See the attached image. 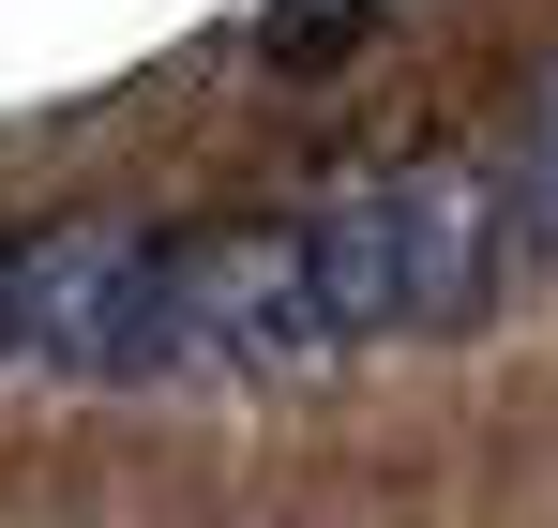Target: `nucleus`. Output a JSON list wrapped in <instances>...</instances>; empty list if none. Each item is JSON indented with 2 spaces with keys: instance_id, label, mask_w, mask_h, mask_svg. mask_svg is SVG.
I'll return each mask as SVG.
<instances>
[{
  "instance_id": "1",
  "label": "nucleus",
  "mask_w": 558,
  "mask_h": 528,
  "mask_svg": "<svg viewBox=\"0 0 558 528\" xmlns=\"http://www.w3.org/2000/svg\"><path fill=\"white\" fill-rule=\"evenodd\" d=\"M529 272L513 181L498 152H423V167L317 196L272 227H182L167 272V393H227V377H317V362L453 333Z\"/></svg>"
},
{
  "instance_id": "2",
  "label": "nucleus",
  "mask_w": 558,
  "mask_h": 528,
  "mask_svg": "<svg viewBox=\"0 0 558 528\" xmlns=\"http://www.w3.org/2000/svg\"><path fill=\"white\" fill-rule=\"evenodd\" d=\"M498 181H513V227H529V272L558 257V91L529 106V136L498 152Z\"/></svg>"
}]
</instances>
